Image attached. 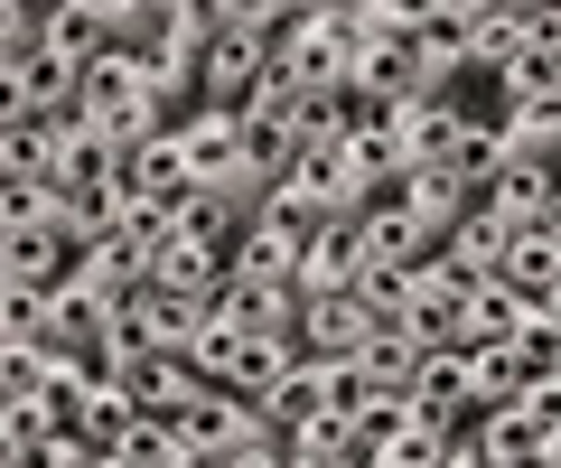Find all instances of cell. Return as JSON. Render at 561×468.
I'll return each instance as SVG.
<instances>
[{
    "instance_id": "cell-14",
    "label": "cell",
    "mask_w": 561,
    "mask_h": 468,
    "mask_svg": "<svg viewBox=\"0 0 561 468\" xmlns=\"http://www.w3.org/2000/svg\"><path fill=\"white\" fill-rule=\"evenodd\" d=\"M402 206H412V216H421V225H431V235L449 244V235H459V225L478 216L486 197L459 179V169H412V179H402Z\"/></svg>"
},
{
    "instance_id": "cell-30",
    "label": "cell",
    "mask_w": 561,
    "mask_h": 468,
    "mask_svg": "<svg viewBox=\"0 0 561 468\" xmlns=\"http://www.w3.org/2000/svg\"><path fill=\"white\" fill-rule=\"evenodd\" d=\"M57 225V179H0V235H47Z\"/></svg>"
},
{
    "instance_id": "cell-38",
    "label": "cell",
    "mask_w": 561,
    "mask_h": 468,
    "mask_svg": "<svg viewBox=\"0 0 561 468\" xmlns=\"http://www.w3.org/2000/svg\"><path fill=\"white\" fill-rule=\"evenodd\" d=\"M515 356H524V385H552V393H561V328L542 319V309H534V319H524Z\"/></svg>"
},
{
    "instance_id": "cell-25",
    "label": "cell",
    "mask_w": 561,
    "mask_h": 468,
    "mask_svg": "<svg viewBox=\"0 0 561 468\" xmlns=\"http://www.w3.org/2000/svg\"><path fill=\"white\" fill-rule=\"evenodd\" d=\"M262 225H272V235H290V244H319V235H328V225H337V206H328L319 197V187H300V179H280L272 187V197H262Z\"/></svg>"
},
{
    "instance_id": "cell-12",
    "label": "cell",
    "mask_w": 561,
    "mask_h": 468,
    "mask_svg": "<svg viewBox=\"0 0 561 468\" xmlns=\"http://www.w3.org/2000/svg\"><path fill=\"white\" fill-rule=\"evenodd\" d=\"M468 300H478V290H459L440 263H421V282H412V319H402V328H412L421 346H468Z\"/></svg>"
},
{
    "instance_id": "cell-29",
    "label": "cell",
    "mask_w": 561,
    "mask_h": 468,
    "mask_svg": "<svg viewBox=\"0 0 561 468\" xmlns=\"http://www.w3.org/2000/svg\"><path fill=\"white\" fill-rule=\"evenodd\" d=\"M524 319H534V309H524L505 282H486L478 300H468V346H515V338H524Z\"/></svg>"
},
{
    "instance_id": "cell-47",
    "label": "cell",
    "mask_w": 561,
    "mask_h": 468,
    "mask_svg": "<svg viewBox=\"0 0 561 468\" xmlns=\"http://www.w3.org/2000/svg\"><path fill=\"white\" fill-rule=\"evenodd\" d=\"M440 468H478V459H468V441H459V449H449V459H440Z\"/></svg>"
},
{
    "instance_id": "cell-10",
    "label": "cell",
    "mask_w": 561,
    "mask_h": 468,
    "mask_svg": "<svg viewBox=\"0 0 561 468\" xmlns=\"http://www.w3.org/2000/svg\"><path fill=\"white\" fill-rule=\"evenodd\" d=\"M243 431H253V412H243L234 393H216V385H197V393L179 403V441H187V459H234Z\"/></svg>"
},
{
    "instance_id": "cell-1",
    "label": "cell",
    "mask_w": 561,
    "mask_h": 468,
    "mask_svg": "<svg viewBox=\"0 0 561 468\" xmlns=\"http://www.w3.org/2000/svg\"><path fill=\"white\" fill-rule=\"evenodd\" d=\"M280 38H290V0H216V38H206L197 113H243L253 84L272 76Z\"/></svg>"
},
{
    "instance_id": "cell-27",
    "label": "cell",
    "mask_w": 561,
    "mask_h": 468,
    "mask_svg": "<svg viewBox=\"0 0 561 468\" xmlns=\"http://www.w3.org/2000/svg\"><path fill=\"white\" fill-rule=\"evenodd\" d=\"M319 412H328V366L309 356V366H290V375H280V393L262 403V422H272V431H309Z\"/></svg>"
},
{
    "instance_id": "cell-33",
    "label": "cell",
    "mask_w": 561,
    "mask_h": 468,
    "mask_svg": "<svg viewBox=\"0 0 561 468\" xmlns=\"http://www.w3.org/2000/svg\"><path fill=\"white\" fill-rule=\"evenodd\" d=\"M47 57V10L38 0H10L0 10V76H20V66H38Z\"/></svg>"
},
{
    "instance_id": "cell-5",
    "label": "cell",
    "mask_w": 561,
    "mask_h": 468,
    "mask_svg": "<svg viewBox=\"0 0 561 468\" xmlns=\"http://www.w3.org/2000/svg\"><path fill=\"white\" fill-rule=\"evenodd\" d=\"M412 422H431L440 441H468L478 431V375H468L459 346H431L412 375Z\"/></svg>"
},
{
    "instance_id": "cell-18",
    "label": "cell",
    "mask_w": 561,
    "mask_h": 468,
    "mask_svg": "<svg viewBox=\"0 0 561 468\" xmlns=\"http://www.w3.org/2000/svg\"><path fill=\"white\" fill-rule=\"evenodd\" d=\"M206 319H216V300H187V290H160V282H150V300H140V328H150L160 356H197Z\"/></svg>"
},
{
    "instance_id": "cell-46",
    "label": "cell",
    "mask_w": 561,
    "mask_h": 468,
    "mask_svg": "<svg viewBox=\"0 0 561 468\" xmlns=\"http://www.w3.org/2000/svg\"><path fill=\"white\" fill-rule=\"evenodd\" d=\"M542 319H552V328H561V282H552V300H542Z\"/></svg>"
},
{
    "instance_id": "cell-20",
    "label": "cell",
    "mask_w": 561,
    "mask_h": 468,
    "mask_svg": "<svg viewBox=\"0 0 561 468\" xmlns=\"http://www.w3.org/2000/svg\"><path fill=\"white\" fill-rule=\"evenodd\" d=\"M393 132H402V160H412V169H449V160H459V103H431V94H421Z\"/></svg>"
},
{
    "instance_id": "cell-44",
    "label": "cell",
    "mask_w": 561,
    "mask_h": 468,
    "mask_svg": "<svg viewBox=\"0 0 561 468\" xmlns=\"http://www.w3.org/2000/svg\"><path fill=\"white\" fill-rule=\"evenodd\" d=\"M542 244L561 253V187H552V206H542Z\"/></svg>"
},
{
    "instance_id": "cell-31",
    "label": "cell",
    "mask_w": 561,
    "mask_h": 468,
    "mask_svg": "<svg viewBox=\"0 0 561 468\" xmlns=\"http://www.w3.org/2000/svg\"><path fill=\"white\" fill-rule=\"evenodd\" d=\"M459 356H468V375H478V412L524 403V356L515 346H459Z\"/></svg>"
},
{
    "instance_id": "cell-40",
    "label": "cell",
    "mask_w": 561,
    "mask_h": 468,
    "mask_svg": "<svg viewBox=\"0 0 561 468\" xmlns=\"http://www.w3.org/2000/svg\"><path fill=\"white\" fill-rule=\"evenodd\" d=\"M0 346H47V300L0 282Z\"/></svg>"
},
{
    "instance_id": "cell-32",
    "label": "cell",
    "mask_w": 561,
    "mask_h": 468,
    "mask_svg": "<svg viewBox=\"0 0 561 468\" xmlns=\"http://www.w3.org/2000/svg\"><path fill=\"white\" fill-rule=\"evenodd\" d=\"M412 282H421V272H402V263H365V282H356L365 319H375V328H402V319H412Z\"/></svg>"
},
{
    "instance_id": "cell-3",
    "label": "cell",
    "mask_w": 561,
    "mask_h": 468,
    "mask_svg": "<svg viewBox=\"0 0 561 468\" xmlns=\"http://www.w3.org/2000/svg\"><path fill=\"white\" fill-rule=\"evenodd\" d=\"M280 66L300 76V94H346V76H356V20H346V0H300L290 38H280Z\"/></svg>"
},
{
    "instance_id": "cell-37",
    "label": "cell",
    "mask_w": 561,
    "mask_h": 468,
    "mask_svg": "<svg viewBox=\"0 0 561 468\" xmlns=\"http://www.w3.org/2000/svg\"><path fill=\"white\" fill-rule=\"evenodd\" d=\"M412 431V393H375V403L356 412V441H365V459H383V449Z\"/></svg>"
},
{
    "instance_id": "cell-11",
    "label": "cell",
    "mask_w": 561,
    "mask_h": 468,
    "mask_svg": "<svg viewBox=\"0 0 561 468\" xmlns=\"http://www.w3.org/2000/svg\"><path fill=\"white\" fill-rule=\"evenodd\" d=\"M94 393H103V366H94V356H47V393H38V412H47V431H57V441H84V422H94Z\"/></svg>"
},
{
    "instance_id": "cell-28",
    "label": "cell",
    "mask_w": 561,
    "mask_h": 468,
    "mask_svg": "<svg viewBox=\"0 0 561 468\" xmlns=\"http://www.w3.org/2000/svg\"><path fill=\"white\" fill-rule=\"evenodd\" d=\"M356 47H421V0H346Z\"/></svg>"
},
{
    "instance_id": "cell-41",
    "label": "cell",
    "mask_w": 561,
    "mask_h": 468,
    "mask_svg": "<svg viewBox=\"0 0 561 468\" xmlns=\"http://www.w3.org/2000/svg\"><path fill=\"white\" fill-rule=\"evenodd\" d=\"M47 393V346H0V403H38Z\"/></svg>"
},
{
    "instance_id": "cell-16",
    "label": "cell",
    "mask_w": 561,
    "mask_h": 468,
    "mask_svg": "<svg viewBox=\"0 0 561 468\" xmlns=\"http://www.w3.org/2000/svg\"><path fill=\"white\" fill-rule=\"evenodd\" d=\"M103 328H113V309H103L84 282H66L57 300H47V356H94L103 366Z\"/></svg>"
},
{
    "instance_id": "cell-43",
    "label": "cell",
    "mask_w": 561,
    "mask_h": 468,
    "mask_svg": "<svg viewBox=\"0 0 561 468\" xmlns=\"http://www.w3.org/2000/svg\"><path fill=\"white\" fill-rule=\"evenodd\" d=\"M131 356H160V346H150L140 309H113V328H103V366H131Z\"/></svg>"
},
{
    "instance_id": "cell-17",
    "label": "cell",
    "mask_w": 561,
    "mask_h": 468,
    "mask_svg": "<svg viewBox=\"0 0 561 468\" xmlns=\"http://www.w3.org/2000/svg\"><path fill=\"white\" fill-rule=\"evenodd\" d=\"M57 160H66V123L57 113L0 123V179H57Z\"/></svg>"
},
{
    "instance_id": "cell-42",
    "label": "cell",
    "mask_w": 561,
    "mask_h": 468,
    "mask_svg": "<svg viewBox=\"0 0 561 468\" xmlns=\"http://www.w3.org/2000/svg\"><path fill=\"white\" fill-rule=\"evenodd\" d=\"M449 449H459V441H440V431H431V422H412V431H402V441H393V449H383V459H375V468H440V459H449Z\"/></svg>"
},
{
    "instance_id": "cell-15",
    "label": "cell",
    "mask_w": 561,
    "mask_h": 468,
    "mask_svg": "<svg viewBox=\"0 0 561 468\" xmlns=\"http://www.w3.org/2000/svg\"><path fill=\"white\" fill-rule=\"evenodd\" d=\"M515 57H524V10L515 0H478V10H468V76L496 84Z\"/></svg>"
},
{
    "instance_id": "cell-22",
    "label": "cell",
    "mask_w": 561,
    "mask_h": 468,
    "mask_svg": "<svg viewBox=\"0 0 561 468\" xmlns=\"http://www.w3.org/2000/svg\"><path fill=\"white\" fill-rule=\"evenodd\" d=\"M496 282L515 290L524 309H542V300H552V282H561V253L542 244V225H524L515 244H505V263H496Z\"/></svg>"
},
{
    "instance_id": "cell-9",
    "label": "cell",
    "mask_w": 561,
    "mask_h": 468,
    "mask_svg": "<svg viewBox=\"0 0 561 468\" xmlns=\"http://www.w3.org/2000/svg\"><path fill=\"white\" fill-rule=\"evenodd\" d=\"M356 282H365V244H356V216H337L300 253V300H356Z\"/></svg>"
},
{
    "instance_id": "cell-26",
    "label": "cell",
    "mask_w": 561,
    "mask_h": 468,
    "mask_svg": "<svg viewBox=\"0 0 561 468\" xmlns=\"http://www.w3.org/2000/svg\"><path fill=\"white\" fill-rule=\"evenodd\" d=\"M421 356H431V346H421L412 328H375V346H365L356 366H365V385H375V393H412Z\"/></svg>"
},
{
    "instance_id": "cell-45",
    "label": "cell",
    "mask_w": 561,
    "mask_h": 468,
    "mask_svg": "<svg viewBox=\"0 0 561 468\" xmlns=\"http://www.w3.org/2000/svg\"><path fill=\"white\" fill-rule=\"evenodd\" d=\"M542 468H561V422H552V441H542Z\"/></svg>"
},
{
    "instance_id": "cell-4",
    "label": "cell",
    "mask_w": 561,
    "mask_h": 468,
    "mask_svg": "<svg viewBox=\"0 0 561 468\" xmlns=\"http://www.w3.org/2000/svg\"><path fill=\"white\" fill-rule=\"evenodd\" d=\"M179 150H187V187H216V197H234V206H253V216H262L272 187H262L253 160H243V123H234V113H187Z\"/></svg>"
},
{
    "instance_id": "cell-36",
    "label": "cell",
    "mask_w": 561,
    "mask_h": 468,
    "mask_svg": "<svg viewBox=\"0 0 561 468\" xmlns=\"http://www.w3.org/2000/svg\"><path fill=\"white\" fill-rule=\"evenodd\" d=\"M505 244H515V225H505L496 206H478V216H468L459 235H449V253H468V263H478L486 282H496V263H505Z\"/></svg>"
},
{
    "instance_id": "cell-39",
    "label": "cell",
    "mask_w": 561,
    "mask_h": 468,
    "mask_svg": "<svg viewBox=\"0 0 561 468\" xmlns=\"http://www.w3.org/2000/svg\"><path fill=\"white\" fill-rule=\"evenodd\" d=\"M47 412L38 403H0V459H47Z\"/></svg>"
},
{
    "instance_id": "cell-7",
    "label": "cell",
    "mask_w": 561,
    "mask_h": 468,
    "mask_svg": "<svg viewBox=\"0 0 561 468\" xmlns=\"http://www.w3.org/2000/svg\"><path fill=\"white\" fill-rule=\"evenodd\" d=\"M76 272H84V253L66 244L57 225H47V235H0V282H10V290H38V300H57Z\"/></svg>"
},
{
    "instance_id": "cell-23",
    "label": "cell",
    "mask_w": 561,
    "mask_h": 468,
    "mask_svg": "<svg viewBox=\"0 0 561 468\" xmlns=\"http://www.w3.org/2000/svg\"><path fill=\"white\" fill-rule=\"evenodd\" d=\"M150 282H160V290H187V300H216V290H225V253H206V244H187V235H169V244L150 253Z\"/></svg>"
},
{
    "instance_id": "cell-21",
    "label": "cell",
    "mask_w": 561,
    "mask_h": 468,
    "mask_svg": "<svg viewBox=\"0 0 561 468\" xmlns=\"http://www.w3.org/2000/svg\"><path fill=\"white\" fill-rule=\"evenodd\" d=\"M243 225H253V206L216 197V187H187V197H179V235H187V244H206V253H234Z\"/></svg>"
},
{
    "instance_id": "cell-24",
    "label": "cell",
    "mask_w": 561,
    "mask_h": 468,
    "mask_svg": "<svg viewBox=\"0 0 561 468\" xmlns=\"http://www.w3.org/2000/svg\"><path fill=\"white\" fill-rule=\"evenodd\" d=\"M57 187H122V150L103 141L84 113H66V160H57Z\"/></svg>"
},
{
    "instance_id": "cell-35",
    "label": "cell",
    "mask_w": 561,
    "mask_h": 468,
    "mask_svg": "<svg viewBox=\"0 0 561 468\" xmlns=\"http://www.w3.org/2000/svg\"><path fill=\"white\" fill-rule=\"evenodd\" d=\"M131 431H140V403H131V393L113 385V375H103V393H94V422H84V441H94V459H113V449L131 441Z\"/></svg>"
},
{
    "instance_id": "cell-8",
    "label": "cell",
    "mask_w": 561,
    "mask_h": 468,
    "mask_svg": "<svg viewBox=\"0 0 561 468\" xmlns=\"http://www.w3.org/2000/svg\"><path fill=\"white\" fill-rule=\"evenodd\" d=\"M356 244H365V263H402V272H421L431 253H440V235L412 216L402 197H383V206H365L356 216Z\"/></svg>"
},
{
    "instance_id": "cell-2",
    "label": "cell",
    "mask_w": 561,
    "mask_h": 468,
    "mask_svg": "<svg viewBox=\"0 0 561 468\" xmlns=\"http://www.w3.org/2000/svg\"><path fill=\"white\" fill-rule=\"evenodd\" d=\"M206 38H216V0H160V28H150V94H160L169 123H187V113H197Z\"/></svg>"
},
{
    "instance_id": "cell-6",
    "label": "cell",
    "mask_w": 561,
    "mask_h": 468,
    "mask_svg": "<svg viewBox=\"0 0 561 468\" xmlns=\"http://www.w3.org/2000/svg\"><path fill=\"white\" fill-rule=\"evenodd\" d=\"M542 441H552V422H542L534 393H524V403L478 412V431H468V459H478V468H542Z\"/></svg>"
},
{
    "instance_id": "cell-19",
    "label": "cell",
    "mask_w": 561,
    "mask_h": 468,
    "mask_svg": "<svg viewBox=\"0 0 561 468\" xmlns=\"http://www.w3.org/2000/svg\"><path fill=\"white\" fill-rule=\"evenodd\" d=\"M122 197H160V206H179V197H187V150H179V132L140 141L131 160H122Z\"/></svg>"
},
{
    "instance_id": "cell-13",
    "label": "cell",
    "mask_w": 561,
    "mask_h": 468,
    "mask_svg": "<svg viewBox=\"0 0 561 468\" xmlns=\"http://www.w3.org/2000/svg\"><path fill=\"white\" fill-rule=\"evenodd\" d=\"M300 346L319 356V366H356L365 346H375V319H365V300H309Z\"/></svg>"
},
{
    "instance_id": "cell-34",
    "label": "cell",
    "mask_w": 561,
    "mask_h": 468,
    "mask_svg": "<svg viewBox=\"0 0 561 468\" xmlns=\"http://www.w3.org/2000/svg\"><path fill=\"white\" fill-rule=\"evenodd\" d=\"M290 132H300V150L309 141H356V94H300Z\"/></svg>"
}]
</instances>
